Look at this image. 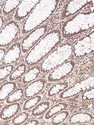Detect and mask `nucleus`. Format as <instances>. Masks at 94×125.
<instances>
[{
    "instance_id": "nucleus-6",
    "label": "nucleus",
    "mask_w": 94,
    "mask_h": 125,
    "mask_svg": "<svg viewBox=\"0 0 94 125\" xmlns=\"http://www.w3.org/2000/svg\"><path fill=\"white\" fill-rule=\"evenodd\" d=\"M47 28L45 26L37 28L29 33L22 40L21 51L23 56H24L44 35L47 31Z\"/></svg>"
},
{
    "instance_id": "nucleus-27",
    "label": "nucleus",
    "mask_w": 94,
    "mask_h": 125,
    "mask_svg": "<svg viewBox=\"0 0 94 125\" xmlns=\"http://www.w3.org/2000/svg\"><path fill=\"white\" fill-rule=\"evenodd\" d=\"M41 122L39 120L37 119H33L25 122L23 125H39L40 124Z\"/></svg>"
},
{
    "instance_id": "nucleus-11",
    "label": "nucleus",
    "mask_w": 94,
    "mask_h": 125,
    "mask_svg": "<svg viewBox=\"0 0 94 125\" xmlns=\"http://www.w3.org/2000/svg\"><path fill=\"white\" fill-rule=\"evenodd\" d=\"M45 79H40L32 82L27 86L24 91V95L27 98H30L37 95L47 85Z\"/></svg>"
},
{
    "instance_id": "nucleus-24",
    "label": "nucleus",
    "mask_w": 94,
    "mask_h": 125,
    "mask_svg": "<svg viewBox=\"0 0 94 125\" xmlns=\"http://www.w3.org/2000/svg\"><path fill=\"white\" fill-rule=\"evenodd\" d=\"M30 116L28 112L24 111L19 114L12 120L11 123L13 125H22L26 122Z\"/></svg>"
},
{
    "instance_id": "nucleus-30",
    "label": "nucleus",
    "mask_w": 94,
    "mask_h": 125,
    "mask_svg": "<svg viewBox=\"0 0 94 125\" xmlns=\"http://www.w3.org/2000/svg\"><path fill=\"white\" fill-rule=\"evenodd\" d=\"M84 3V2H82V4L83 5H84L85 4V3Z\"/></svg>"
},
{
    "instance_id": "nucleus-9",
    "label": "nucleus",
    "mask_w": 94,
    "mask_h": 125,
    "mask_svg": "<svg viewBox=\"0 0 94 125\" xmlns=\"http://www.w3.org/2000/svg\"><path fill=\"white\" fill-rule=\"evenodd\" d=\"M21 44L17 42L13 44L6 52L2 63L6 65L15 63L20 59L21 54Z\"/></svg>"
},
{
    "instance_id": "nucleus-39",
    "label": "nucleus",
    "mask_w": 94,
    "mask_h": 125,
    "mask_svg": "<svg viewBox=\"0 0 94 125\" xmlns=\"http://www.w3.org/2000/svg\"><path fill=\"white\" fill-rule=\"evenodd\" d=\"M71 13H72V14L73 13V12H71Z\"/></svg>"
},
{
    "instance_id": "nucleus-36",
    "label": "nucleus",
    "mask_w": 94,
    "mask_h": 125,
    "mask_svg": "<svg viewBox=\"0 0 94 125\" xmlns=\"http://www.w3.org/2000/svg\"><path fill=\"white\" fill-rule=\"evenodd\" d=\"M75 20H76L77 21H78V20L77 19V18H75Z\"/></svg>"
},
{
    "instance_id": "nucleus-50",
    "label": "nucleus",
    "mask_w": 94,
    "mask_h": 125,
    "mask_svg": "<svg viewBox=\"0 0 94 125\" xmlns=\"http://www.w3.org/2000/svg\"><path fill=\"white\" fill-rule=\"evenodd\" d=\"M77 3H79V2H77Z\"/></svg>"
},
{
    "instance_id": "nucleus-45",
    "label": "nucleus",
    "mask_w": 94,
    "mask_h": 125,
    "mask_svg": "<svg viewBox=\"0 0 94 125\" xmlns=\"http://www.w3.org/2000/svg\"><path fill=\"white\" fill-rule=\"evenodd\" d=\"M81 5H82V3H81Z\"/></svg>"
},
{
    "instance_id": "nucleus-41",
    "label": "nucleus",
    "mask_w": 94,
    "mask_h": 125,
    "mask_svg": "<svg viewBox=\"0 0 94 125\" xmlns=\"http://www.w3.org/2000/svg\"><path fill=\"white\" fill-rule=\"evenodd\" d=\"M73 22H74V23H76L74 21H73Z\"/></svg>"
},
{
    "instance_id": "nucleus-13",
    "label": "nucleus",
    "mask_w": 94,
    "mask_h": 125,
    "mask_svg": "<svg viewBox=\"0 0 94 125\" xmlns=\"http://www.w3.org/2000/svg\"><path fill=\"white\" fill-rule=\"evenodd\" d=\"M94 116L90 114L80 113L75 114L70 118L69 123L71 124H87L94 121Z\"/></svg>"
},
{
    "instance_id": "nucleus-47",
    "label": "nucleus",
    "mask_w": 94,
    "mask_h": 125,
    "mask_svg": "<svg viewBox=\"0 0 94 125\" xmlns=\"http://www.w3.org/2000/svg\"><path fill=\"white\" fill-rule=\"evenodd\" d=\"M71 8H73V7H71Z\"/></svg>"
},
{
    "instance_id": "nucleus-25",
    "label": "nucleus",
    "mask_w": 94,
    "mask_h": 125,
    "mask_svg": "<svg viewBox=\"0 0 94 125\" xmlns=\"http://www.w3.org/2000/svg\"><path fill=\"white\" fill-rule=\"evenodd\" d=\"M15 66L13 64L7 65L0 68V82L8 77L13 71Z\"/></svg>"
},
{
    "instance_id": "nucleus-34",
    "label": "nucleus",
    "mask_w": 94,
    "mask_h": 125,
    "mask_svg": "<svg viewBox=\"0 0 94 125\" xmlns=\"http://www.w3.org/2000/svg\"><path fill=\"white\" fill-rule=\"evenodd\" d=\"M80 27V28H82V25H81Z\"/></svg>"
},
{
    "instance_id": "nucleus-3",
    "label": "nucleus",
    "mask_w": 94,
    "mask_h": 125,
    "mask_svg": "<svg viewBox=\"0 0 94 125\" xmlns=\"http://www.w3.org/2000/svg\"><path fill=\"white\" fill-rule=\"evenodd\" d=\"M72 53V47L70 44H65L59 47L42 62L41 73L45 74L50 72L69 59Z\"/></svg>"
},
{
    "instance_id": "nucleus-29",
    "label": "nucleus",
    "mask_w": 94,
    "mask_h": 125,
    "mask_svg": "<svg viewBox=\"0 0 94 125\" xmlns=\"http://www.w3.org/2000/svg\"><path fill=\"white\" fill-rule=\"evenodd\" d=\"M4 23V18L1 16H0V31H1Z\"/></svg>"
},
{
    "instance_id": "nucleus-33",
    "label": "nucleus",
    "mask_w": 94,
    "mask_h": 125,
    "mask_svg": "<svg viewBox=\"0 0 94 125\" xmlns=\"http://www.w3.org/2000/svg\"><path fill=\"white\" fill-rule=\"evenodd\" d=\"M76 9H79V7H76Z\"/></svg>"
},
{
    "instance_id": "nucleus-4",
    "label": "nucleus",
    "mask_w": 94,
    "mask_h": 125,
    "mask_svg": "<svg viewBox=\"0 0 94 125\" xmlns=\"http://www.w3.org/2000/svg\"><path fill=\"white\" fill-rule=\"evenodd\" d=\"M94 76L87 77L76 83L72 86L67 88L60 93L59 99H66L73 97L79 93L93 87L94 85Z\"/></svg>"
},
{
    "instance_id": "nucleus-28",
    "label": "nucleus",
    "mask_w": 94,
    "mask_h": 125,
    "mask_svg": "<svg viewBox=\"0 0 94 125\" xmlns=\"http://www.w3.org/2000/svg\"><path fill=\"white\" fill-rule=\"evenodd\" d=\"M6 53V50L3 48H0V64L3 61Z\"/></svg>"
},
{
    "instance_id": "nucleus-35",
    "label": "nucleus",
    "mask_w": 94,
    "mask_h": 125,
    "mask_svg": "<svg viewBox=\"0 0 94 125\" xmlns=\"http://www.w3.org/2000/svg\"><path fill=\"white\" fill-rule=\"evenodd\" d=\"M68 10H70V9H68Z\"/></svg>"
},
{
    "instance_id": "nucleus-31",
    "label": "nucleus",
    "mask_w": 94,
    "mask_h": 125,
    "mask_svg": "<svg viewBox=\"0 0 94 125\" xmlns=\"http://www.w3.org/2000/svg\"><path fill=\"white\" fill-rule=\"evenodd\" d=\"M83 2H85V3H86L85 1H83Z\"/></svg>"
},
{
    "instance_id": "nucleus-40",
    "label": "nucleus",
    "mask_w": 94,
    "mask_h": 125,
    "mask_svg": "<svg viewBox=\"0 0 94 125\" xmlns=\"http://www.w3.org/2000/svg\"><path fill=\"white\" fill-rule=\"evenodd\" d=\"M71 23H72L74 24V23L73 22V21H71Z\"/></svg>"
},
{
    "instance_id": "nucleus-22",
    "label": "nucleus",
    "mask_w": 94,
    "mask_h": 125,
    "mask_svg": "<svg viewBox=\"0 0 94 125\" xmlns=\"http://www.w3.org/2000/svg\"><path fill=\"white\" fill-rule=\"evenodd\" d=\"M69 111H63L50 118V123L53 125H59L64 122L70 115Z\"/></svg>"
},
{
    "instance_id": "nucleus-38",
    "label": "nucleus",
    "mask_w": 94,
    "mask_h": 125,
    "mask_svg": "<svg viewBox=\"0 0 94 125\" xmlns=\"http://www.w3.org/2000/svg\"><path fill=\"white\" fill-rule=\"evenodd\" d=\"M74 10L75 11H76L77 10V9H75Z\"/></svg>"
},
{
    "instance_id": "nucleus-7",
    "label": "nucleus",
    "mask_w": 94,
    "mask_h": 125,
    "mask_svg": "<svg viewBox=\"0 0 94 125\" xmlns=\"http://www.w3.org/2000/svg\"><path fill=\"white\" fill-rule=\"evenodd\" d=\"M74 66V62L70 61L55 68L48 75L47 82L50 83H54L64 78L72 72Z\"/></svg>"
},
{
    "instance_id": "nucleus-44",
    "label": "nucleus",
    "mask_w": 94,
    "mask_h": 125,
    "mask_svg": "<svg viewBox=\"0 0 94 125\" xmlns=\"http://www.w3.org/2000/svg\"><path fill=\"white\" fill-rule=\"evenodd\" d=\"M74 2H75V3H76V1H74Z\"/></svg>"
},
{
    "instance_id": "nucleus-5",
    "label": "nucleus",
    "mask_w": 94,
    "mask_h": 125,
    "mask_svg": "<svg viewBox=\"0 0 94 125\" xmlns=\"http://www.w3.org/2000/svg\"><path fill=\"white\" fill-rule=\"evenodd\" d=\"M19 26L16 22L10 21L0 31V47L8 46L13 42L18 35Z\"/></svg>"
},
{
    "instance_id": "nucleus-16",
    "label": "nucleus",
    "mask_w": 94,
    "mask_h": 125,
    "mask_svg": "<svg viewBox=\"0 0 94 125\" xmlns=\"http://www.w3.org/2000/svg\"><path fill=\"white\" fill-rule=\"evenodd\" d=\"M52 102L50 101H44L37 104L32 110L31 114L35 117L41 116L50 108Z\"/></svg>"
},
{
    "instance_id": "nucleus-14",
    "label": "nucleus",
    "mask_w": 94,
    "mask_h": 125,
    "mask_svg": "<svg viewBox=\"0 0 94 125\" xmlns=\"http://www.w3.org/2000/svg\"><path fill=\"white\" fill-rule=\"evenodd\" d=\"M17 86L15 82L10 81L3 83L0 87V102L5 100L15 91Z\"/></svg>"
},
{
    "instance_id": "nucleus-18",
    "label": "nucleus",
    "mask_w": 94,
    "mask_h": 125,
    "mask_svg": "<svg viewBox=\"0 0 94 125\" xmlns=\"http://www.w3.org/2000/svg\"><path fill=\"white\" fill-rule=\"evenodd\" d=\"M69 85V83L67 82H60L53 85L48 91L47 94V97L50 98L55 96L67 88Z\"/></svg>"
},
{
    "instance_id": "nucleus-8",
    "label": "nucleus",
    "mask_w": 94,
    "mask_h": 125,
    "mask_svg": "<svg viewBox=\"0 0 94 125\" xmlns=\"http://www.w3.org/2000/svg\"><path fill=\"white\" fill-rule=\"evenodd\" d=\"M94 51V33L90 36L79 41L74 46V52L76 57H80Z\"/></svg>"
},
{
    "instance_id": "nucleus-37",
    "label": "nucleus",
    "mask_w": 94,
    "mask_h": 125,
    "mask_svg": "<svg viewBox=\"0 0 94 125\" xmlns=\"http://www.w3.org/2000/svg\"><path fill=\"white\" fill-rule=\"evenodd\" d=\"M73 13H74V12H75V11H73Z\"/></svg>"
},
{
    "instance_id": "nucleus-19",
    "label": "nucleus",
    "mask_w": 94,
    "mask_h": 125,
    "mask_svg": "<svg viewBox=\"0 0 94 125\" xmlns=\"http://www.w3.org/2000/svg\"><path fill=\"white\" fill-rule=\"evenodd\" d=\"M43 98L44 96L42 95H39L30 98L24 103L22 109L25 111L31 110L37 105Z\"/></svg>"
},
{
    "instance_id": "nucleus-26",
    "label": "nucleus",
    "mask_w": 94,
    "mask_h": 125,
    "mask_svg": "<svg viewBox=\"0 0 94 125\" xmlns=\"http://www.w3.org/2000/svg\"><path fill=\"white\" fill-rule=\"evenodd\" d=\"M94 88H92L87 90L82 94V99L84 101H89L94 99Z\"/></svg>"
},
{
    "instance_id": "nucleus-12",
    "label": "nucleus",
    "mask_w": 94,
    "mask_h": 125,
    "mask_svg": "<svg viewBox=\"0 0 94 125\" xmlns=\"http://www.w3.org/2000/svg\"><path fill=\"white\" fill-rule=\"evenodd\" d=\"M21 107V104L19 103L4 106L0 111V120L4 121L11 119L18 113Z\"/></svg>"
},
{
    "instance_id": "nucleus-49",
    "label": "nucleus",
    "mask_w": 94,
    "mask_h": 125,
    "mask_svg": "<svg viewBox=\"0 0 94 125\" xmlns=\"http://www.w3.org/2000/svg\"><path fill=\"white\" fill-rule=\"evenodd\" d=\"M74 9H75V8H74Z\"/></svg>"
},
{
    "instance_id": "nucleus-21",
    "label": "nucleus",
    "mask_w": 94,
    "mask_h": 125,
    "mask_svg": "<svg viewBox=\"0 0 94 125\" xmlns=\"http://www.w3.org/2000/svg\"><path fill=\"white\" fill-rule=\"evenodd\" d=\"M26 69V65L24 63H22L13 71L9 75L8 80L14 81L18 80L25 74Z\"/></svg>"
},
{
    "instance_id": "nucleus-17",
    "label": "nucleus",
    "mask_w": 94,
    "mask_h": 125,
    "mask_svg": "<svg viewBox=\"0 0 94 125\" xmlns=\"http://www.w3.org/2000/svg\"><path fill=\"white\" fill-rule=\"evenodd\" d=\"M40 67L38 66L31 68L25 74L22 79L24 84L31 83L34 81L41 74Z\"/></svg>"
},
{
    "instance_id": "nucleus-43",
    "label": "nucleus",
    "mask_w": 94,
    "mask_h": 125,
    "mask_svg": "<svg viewBox=\"0 0 94 125\" xmlns=\"http://www.w3.org/2000/svg\"><path fill=\"white\" fill-rule=\"evenodd\" d=\"M74 7H75L76 8V6H74Z\"/></svg>"
},
{
    "instance_id": "nucleus-1",
    "label": "nucleus",
    "mask_w": 94,
    "mask_h": 125,
    "mask_svg": "<svg viewBox=\"0 0 94 125\" xmlns=\"http://www.w3.org/2000/svg\"><path fill=\"white\" fill-rule=\"evenodd\" d=\"M60 39V34L56 31H51L46 35L25 57V64L29 66L38 64L58 44Z\"/></svg>"
},
{
    "instance_id": "nucleus-48",
    "label": "nucleus",
    "mask_w": 94,
    "mask_h": 125,
    "mask_svg": "<svg viewBox=\"0 0 94 125\" xmlns=\"http://www.w3.org/2000/svg\"><path fill=\"white\" fill-rule=\"evenodd\" d=\"M66 14H67V15H68V13H67Z\"/></svg>"
},
{
    "instance_id": "nucleus-20",
    "label": "nucleus",
    "mask_w": 94,
    "mask_h": 125,
    "mask_svg": "<svg viewBox=\"0 0 94 125\" xmlns=\"http://www.w3.org/2000/svg\"><path fill=\"white\" fill-rule=\"evenodd\" d=\"M24 95L23 88H19L14 91L4 101L5 104H10L19 102L22 99Z\"/></svg>"
},
{
    "instance_id": "nucleus-42",
    "label": "nucleus",
    "mask_w": 94,
    "mask_h": 125,
    "mask_svg": "<svg viewBox=\"0 0 94 125\" xmlns=\"http://www.w3.org/2000/svg\"><path fill=\"white\" fill-rule=\"evenodd\" d=\"M74 4H73V5H72V6H74Z\"/></svg>"
},
{
    "instance_id": "nucleus-10",
    "label": "nucleus",
    "mask_w": 94,
    "mask_h": 125,
    "mask_svg": "<svg viewBox=\"0 0 94 125\" xmlns=\"http://www.w3.org/2000/svg\"><path fill=\"white\" fill-rule=\"evenodd\" d=\"M39 1V0L21 1L16 10L14 16L15 19L18 21L24 19Z\"/></svg>"
},
{
    "instance_id": "nucleus-32",
    "label": "nucleus",
    "mask_w": 94,
    "mask_h": 125,
    "mask_svg": "<svg viewBox=\"0 0 94 125\" xmlns=\"http://www.w3.org/2000/svg\"><path fill=\"white\" fill-rule=\"evenodd\" d=\"M79 6L80 7V8L82 7V6L81 5H80Z\"/></svg>"
},
{
    "instance_id": "nucleus-15",
    "label": "nucleus",
    "mask_w": 94,
    "mask_h": 125,
    "mask_svg": "<svg viewBox=\"0 0 94 125\" xmlns=\"http://www.w3.org/2000/svg\"><path fill=\"white\" fill-rule=\"evenodd\" d=\"M69 107L67 103L61 102L58 103L50 107L45 115L44 120H49L57 114L66 110Z\"/></svg>"
},
{
    "instance_id": "nucleus-23",
    "label": "nucleus",
    "mask_w": 94,
    "mask_h": 125,
    "mask_svg": "<svg viewBox=\"0 0 94 125\" xmlns=\"http://www.w3.org/2000/svg\"><path fill=\"white\" fill-rule=\"evenodd\" d=\"M21 1L20 0L6 1L3 9L4 15L6 16L12 13L17 8Z\"/></svg>"
},
{
    "instance_id": "nucleus-46",
    "label": "nucleus",
    "mask_w": 94,
    "mask_h": 125,
    "mask_svg": "<svg viewBox=\"0 0 94 125\" xmlns=\"http://www.w3.org/2000/svg\"><path fill=\"white\" fill-rule=\"evenodd\" d=\"M79 2H80V3H81V1H80Z\"/></svg>"
},
{
    "instance_id": "nucleus-2",
    "label": "nucleus",
    "mask_w": 94,
    "mask_h": 125,
    "mask_svg": "<svg viewBox=\"0 0 94 125\" xmlns=\"http://www.w3.org/2000/svg\"><path fill=\"white\" fill-rule=\"evenodd\" d=\"M55 2L52 0L40 1L25 20L22 27V34H28L47 20L54 10Z\"/></svg>"
}]
</instances>
